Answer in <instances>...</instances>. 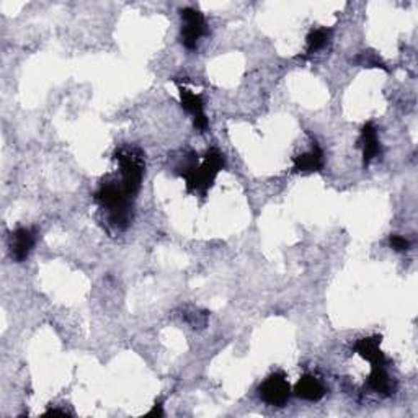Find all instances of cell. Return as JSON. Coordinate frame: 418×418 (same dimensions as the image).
I'll return each instance as SVG.
<instances>
[{"instance_id": "6da1fadb", "label": "cell", "mask_w": 418, "mask_h": 418, "mask_svg": "<svg viewBox=\"0 0 418 418\" xmlns=\"http://www.w3.org/2000/svg\"><path fill=\"white\" fill-rule=\"evenodd\" d=\"M133 200L134 198L126 195V191L123 190L121 183L118 185L116 182L101 183L95 193V201L106 213V223L116 233H123L131 224Z\"/></svg>"}, {"instance_id": "7a4b0ae2", "label": "cell", "mask_w": 418, "mask_h": 418, "mask_svg": "<svg viewBox=\"0 0 418 418\" xmlns=\"http://www.w3.org/2000/svg\"><path fill=\"white\" fill-rule=\"evenodd\" d=\"M115 159L120 167L123 190L126 191V195L134 198L139 193L144 178V154L138 148H121L115 152Z\"/></svg>"}, {"instance_id": "3957f363", "label": "cell", "mask_w": 418, "mask_h": 418, "mask_svg": "<svg viewBox=\"0 0 418 418\" xmlns=\"http://www.w3.org/2000/svg\"><path fill=\"white\" fill-rule=\"evenodd\" d=\"M224 163L225 159L221 152L216 149L209 151L200 165L196 163V165L185 175L186 188H188V191H198V193L206 195V191L211 188L214 180H216L218 173L223 170Z\"/></svg>"}, {"instance_id": "277c9868", "label": "cell", "mask_w": 418, "mask_h": 418, "mask_svg": "<svg viewBox=\"0 0 418 418\" xmlns=\"http://www.w3.org/2000/svg\"><path fill=\"white\" fill-rule=\"evenodd\" d=\"M258 392L260 399H262L265 404L273 407H283L286 405L287 400H290L291 387L283 372H275V374L268 376L267 379L263 381V384L258 389Z\"/></svg>"}, {"instance_id": "5b68a950", "label": "cell", "mask_w": 418, "mask_h": 418, "mask_svg": "<svg viewBox=\"0 0 418 418\" xmlns=\"http://www.w3.org/2000/svg\"><path fill=\"white\" fill-rule=\"evenodd\" d=\"M182 43L186 49H195L198 46L201 36L206 33V21L205 16L193 7H186L182 12Z\"/></svg>"}, {"instance_id": "8992f818", "label": "cell", "mask_w": 418, "mask_h": 418, "mask_svg": "<svg viewBox=\"0 0 418 418\" xmlns=\"http://www.w3.org/2000/svg\"><path fill=\"white\" fill-rule=\"evenodd\" d=\"M36 242V233L28 228H19L10 234V255L15 262H25Z\"/></svg>"}, {"instance_id": "52a82bcc", "label": "cell", "mask_w": 418, "mask_h": 418, "mask_svg": "<svg viewBox=\"0 0 418 418\" xmlns=\"http://www.w3.org/2000/svg\"><path fill=\"white\" fill-rule=\"evenodd\" d=\"M180 100H182L183 108L193 116L195 128L200 129V131H205L208 128V118L205 115V103H203L200 95L193 93L185 87H180Z\"/></svg>"}, {"instance_id": "ba28073f", "label": "cell", "mask_w": 418, "mask_h": 418, "mask_svg": "<svg viewBox=\"0 0 418 418\" xmlns=\"http://www.w3.org/2000/svg\"><path fill=\"white\" fill-rule=\"evenodd\" d=\"M360 146L363 149V165L368 167L369 163L381 156V143L379 136H377V129L372 123H366L365 128L361 129Z\"/></svg>"}, {"instance_id": "9c48e42d", "label": "cell", "mask_w": 418, "mask_h": 418, "mask_svg": "<svg viewBox=\"0 0 418 418\" xmlns=\"http://www.w3.org/2000/svg\"><path fill=\"white\" fill-rule=\"evenodd\" d=\"M355 352H357L361 358L368 360L371 366H379L386 365V357L381 352V337H368L361 338L355 345Z\"/></svg>"}, {"instance_id": "30bf717a", "label": "cell", "mask_w": 418, "mask_h": 418, "mask_svg": "<svg viewBox=\"0 0 418 418\" xmlns=\"http://www.w3.org/2000/svg\"><path fill=\"white\" fill-rule=\"evenodd\" d=\"M295 394L297 397L309 400V402H319L325 395V387L322 386V382L315 376L304 374L296 384Z\"/></svg>"}, {"instance_id": "8fae6325", "label": "cell", "mask_w": 418, "mask_h": 418, "mask_svg": "<svg viewBox=\"0 0 418 418\" xmlns=\"http://www.w3.org/2000/svg\"><path fill=\"white\" fill-rule=\"evenodd\" d=\"M368 386L376 394L381 395H392L395 391V382L391 379L386 369V365L371 366V374L368 377Z\"/></svg>"}, {"instance_id": "7c38bea8", "label": "cell", "mask_w": 418, "mask_h": 418, "mask_svg": "<svg viewBox=\"0 0 418 418\" xmlns=\"http://www.w3.org/2000/svg\"><path fill=\"white\" fill-rule=\"evenodd\" d=\"M324 167V154L319 149V146H314L312 151L306 152L295 157V172L299 173H310V172H319Z\"/></svg>"}, {"instance_id": "4fadbf2b", "label": "cell", "mask_w": 418, "mask_h": 418, "mask_svg": "<svg viewBox=\"0 0 418 418\" xmlns=\"http://www.w3.org/2000/svg\"><path fill=\"white\" fill-rule=\"evenodd\" d=\"M332 38V28H315L309 33L307 36V48H306V56H310L317 51L324 49L327 44L330 43Z\"/></svg>"}, {"instance_id": "5bb4252c", "label": "cell", "mask_w": 418, "mask_h": 418, "mask_svg": "<svg viewBox=\"0 0 418 418\" xmlns=\"http://www.w3.org/2000/svg\"><path fill=\"white\" fill-rule=\"evenodd\" d=\"M389 245H391L395 252H407L410 248V242L402 235H391L389 237Z\"/></svg>"}, {"instance_id": "9a60e30c", "label": "cell", "mask_w": 418, "mask_h": 418, "mask_svg": "<svg viewBox=\"0 0 418 418\" xmlns=\"http://www.w3.org/2000/svg\"><path fill=\"white\" fill-rule=\"evenodd\" d=\"M358 64H363V66H368V67H384L382 62L376 58L372 53H363L360 54L357 58Z\"/></svg>"}, {"instance_id": "2e32d148", "label": "cell", "mask_w": 418, "mask_h": 418, "mask_svg": "<svg viewBox=\"0 0 418 418\" xmlns=\"http://www.w3.org/2000/svg\"><path fill=\"white\" fill-rule=\"evenodd\" d=\"M149 415H151V417H154V415H157V417H162V415H163L162 405H160V404H156V405H154V409H152V410L149 412Z\"/></svg>"}, {"instance_id": "e0dca14e", "label": "cell", "mask_w": 418, "mask_h": 418, "mask_svg": "<svg viewBox=\"0 0 418 418\" xmlns=\"http://www.w3.org/2000/svg\"><path fill=\"white\" fill-rule=\"evenodd\" d=\"M46 415H62V417H66V415H69L67 414L66 410H58V409H51V410H48L46 412Z\"/></svg>"}]
</instances>
